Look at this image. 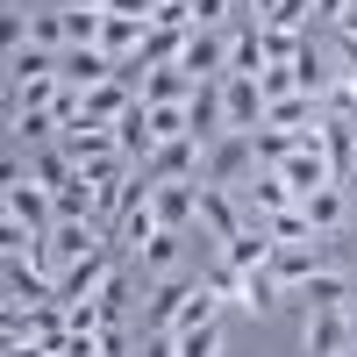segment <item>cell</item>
<instances>
[{"instance_id":"1","label":"cell","mask_w":357,"mask_h":357,"mask_svg":"<svg viewBox=\"0 0 357 357\" xmlns=\"http://www.w3.org/2000/svg\"><path fill=\"white\" fill-rule=\"evenodd\" d=\"M264 165H257V143L250 136H222V143H207V186H229V193H243L250 178H257Z\"/></svg>"},{"instance_id":"2","label":"cell","mask_w":357,"mask_h":357,"mask_svg":"<svg viewBox=\"0 0 357 357\" xmlns=\"http://www.w3.org/2000/svg\"><path fill=\"white\" fill-rule=\"evenodd\" d=\"M200 172H207V143H200V136L158 143L151 165H143V178H151V186H186V178H200Z\"/></svg>"},{"instance_id":"3","label":"cell","mask_w":357,"mask_h":357,"mask_svg":"<svg viewBox=\"0 0 357 357\" xmlns=\"http://www.w3.org/2000/svg\"><path fill=\"white\" fill-rule=\"evenodd\" d=\"M114 272H122V264H114V236H107L100 250H86L79 264H65V272H57V301H93Z\"/></svg>"},{"instance_id":"4","label":"cell","mask_w":357,"mask_h":357,"mask_svg":"<svg viewBox=\"0 0 357 357\" xmlns=\"http://www.w3.org/2000/svg\"><path fill=\"white\" fill-rule=\"evenodd\" d=\"M178 72H193L200 86L207 79H229V29H193L186 50H178Z\"/></svg>"},{"instance_id":"5","label":"cell","mask_w":357,"mask_h":357,"mask_svg":"<svg viewBox=\"0 0 357 357\" xmlns=\"http://www.w3.org/2000/svg\"><path fill=\"white\" fill-rule=\"evenodd\" d=\"M107 243V229H93V222H57L50 236H43V264H50V279L65 272V264H79L86 250H100Z\"/></svg>"},{"instance_id":"6","label":"cell","mask_w":357,"mask_h":357,"mask_svg":"<svg viewBox=\"0 0 357 357\" xmlns=\"http://www.w3.org/2000/svg\"><path fill=\"white\" fill-rule=\"evenodd\" d=\"M151 207H158V222L172 236L200 229V178H186V186H151Z\"/></svg>"},{"instance_id":"7","label":"cell","mask_w":357,"mask_h":357,"mask_svg":"<svg viewBox=\"0 0 357 357\" xmlns=\"http://www.w3.org/2000/svg\"><path fill=\"white\" fill-rule=\"evenodd\" d=\"M200 229L215 236V243H229L236 229H250V222H243V207H236V193H229V186H207V178H200Z\"/></svg>"},{"instance_id":"8","label":"cell","mask_w":357,"mask_h":357,"mask_svg":"<svg viewBox=\"0 0 357 357\" xmlns=\"http://www.w3.org/2000/svg\"><path fill=\"white\" fill-rule=\"evenodd\" d=\"M272 229H264V222H250V229H236L229 236V243H222V264H229V272H257V264H272Z\"/></svg>"},{"instance_id":"9","label":"cell","mask_w":357,"mask_h":357,"mask_svg":"<svg viewBox=\"0 0 357 357\" xmlns=\"http://www.w3.org/2000/svg\"><path fill=\"white\" fill-rule=\"evenodd\" d=\"M57 79H65L72 93H93V86L114 79V57L107 50H65V57H57Z\"/></svg>"},{"instance_id":"10","label":"cell","mask_w":357,"mask_h":357,"mask_svg":"<svg viewBox=\"0 0 357 357\" xmlns=\"http://www.w3.org/2000/svg\"><path fill=\"white\" fill-rule=\"evenodd\" d=\"M143 301H151V314H143V329H151V336H172V321H178V307L193 301V279H158L151 293H143Z\"/></svg>"},{"instance_id":"11","label":"cell","mask_w":357,"mask_h":357,"mask_svg":"<svg viewBox=\"0 0 357 357\" xmlns=\"http://www.w3.org/2000/svg\"><path fill=\"white\" fill-rule=\"evenodd\" d=\"M343 350H357L343 307H314V314H307V357H343Z\"/></svg>"},{"instance_id":"12","label":"cell","mask_w":357,"mask_h":357,"mask_svg":"<svg viewBox=\"0 0 357 357\" xmlns=\"http://www.w3.org/2000/svg\"><path fill=\"white\" fill-rule=\"evenodd\" d=\"M143 107V93H136V86L129 79H107V86H93V93H86V122H122V114H136Z\"/></svg>"},{"instance_id":"13","label":"cell","mask_w":357,"mask_h":357,"mask_svg":"<svg viewBox=\"0 0 357 357\" xmlns=\"http://www.w3.org/2000/svg\"><path fill=\"white\" fill-rule=\"evenodd\" d=\"M193 93H200V79H193V72H178V65L143 72V107H186Z\"/></svg>"},{"instance_id":"14","label":"cell","mask_w":357,"mask_h":357,"mask_svg":"<svg viewBox=\"0 0 357 357\" xmlns=\"http://www.w3.org/2000/svg\"><path fill=\"white\" fill-rule=\"evenodd\" d=\"M272 272L286 279V293H301L314 272H329V264H321V243H279L272 250Z\"/></svg>"},{"instance_id":"15","label":"cell","mask_w":357,"mask_h":357,"mask_svg":"<svg viewBox=\"0 0 357 357\" xmlns=\"http://www.w3.org/2000/svg\"><path fill=\"white\" fill-rule=\"evenodd\" d=\"M22 172H29V186H43L50 200L65 193V186H79V165H72L65 151H29V165H22Z\"/></svg>"},{"instance_id":"16","label":"cell","mask_w":357,"mask_h":357,"mask_svg":"<svg viewBox=\"0 0 357 357\" xmlns=\"http://www.w3.org/2000/svg\"><path fill=\"white\" fill-rule=\"evenodd\" d=\"M114 151H122V143H114L107 122H72L65 129V158L72 165H93V158H114Z\"/></svg>"},{"instance_id":"17","label":"cell","mask_w":357,"mask_h":357,"mask_svg":"<svg viewBox=\"0 0 357 357\" xmlns=\"http://www.w3.org/2000/svg\"><path fill=\"white\" fill-rule=\"evenodd\" d=\"M236 301H243L250 314H272V307L293 301V293H286V279L272 272V264H257V272H243V293H236Z\"/></svg>"},{"instance_id":"18","label":"cell","mask_w":357,"mask_h":357,"mask_svg":"<svg viewBox=\"0 0 357 357\" xmlns=\"http://www.w3.org/2000/svg\"><path fill=\"white\" fill-rule=\"evenodd\" d=\"M43 136H65V129H57V114H50V107H15V122H8V151H36Z\"/></svg>"},{"instance_id":"19","label":"cell","mask_w":357,"mask_h":357,"mask_svg":"<svg viewBox=\"0 0 357 357\" xmlns=\"http://www.w3.org/2000/svg\"><path fill=\"white\" fill-rule=\"evenodd\" d=\"M301 215H307L321 236H336V229H343V215H350V193H343V186H321V193H307V200H301Z\"/></svg>"},{"instance_id":"20","label":"cell","mask_w":357,"mask_h":357,"mask_svg":"<svg viewBox=\"0 0 357 357\" xmlns=\"http://www.w3.org/2000/svg\"><path fill=\"white\" fill-rule=\"evenodd\" d=\"M215 307H222V293H215V286L200 279V286H193V301L178 307V321H172V336H193V329H215Z\"/></svg>"},{"instance_id":"21","label":"cell","mask_w":357,"mask_h":357,"mask_svg":"<svg viewBox=\"0 0 357 357\" xmlns=\"http://www.w3.org/2000/svg\"><path fill=\"white\" fill-rule=\"evenodd\" d=\"M329 79H336V72L321 65V50H314V36H307V43H301V57H293V86L321 100V93H329Z\"/></svg>"},{"instance_id":"22","label":"cell","mask_w":357,"mask_h":357,"mask_svg":"<svg viewBox=\"0 0 357 357\" xmlns=\"http://www.w3.org/2000/svg\"><path fill=\"white\" fill-rule=\"evenodd\" d=\"M293 301H307V314H314V307H343V301H350V286H343V272H314L301 293H293Z\"/></svg>"},{"instance_id":"23","label":"cell","mask_w":357,"mask_h":357,"mask_svg":"<svg viewBox=\"0 0 357 357\" xmlns=\"http://www.w3.org/2000/svg\"><path fill=\"white\" fill-rule=\"evenodd\" d=\"M321 114H329V122H357V72H336V79H329Z\"/></svg>"},{"instance_id":"24","label":"cell","mask_w":357,"mask_h":357,"mask_svg":"<svg viewBox=\"0 0 357 357\" xmlns=\"http://www.w3.org/2000/svg\"><path fill=\"white\" fill-rule=\"evenodd\" d=\"M50 72H57V50H36V43H29V50L8 57V86H22V79H50Z\"/></svg>"},{"instance_id":"25","label":"cell","mask_w":357,"mask_h":357,"mask_svg":"<svg viewBox=\"0 0 357 357\" xmlns=\"http://www.w3.org/2000/svg\"><path fill=\"white\" fill-rule=\"evenodd\" d=\"M264 229H272V243H321V229H314V222L301 215V207H286V215H272Z\"/></svg>"},{"instance_id":"26","label":"cell","mask_w":357,"mask_h":357,"mask_svg":"<svg viewBox=\"0 0 357 357\" xmlns=\"http://www.w3.org/2000/svg\"><path fill=\"white\" fill-rule=\"evenodd\" d=\"M264 29H286V36H307V22H314V0H279L272 15H257Z\"/></svg>"},{"instance_id":"27","label":"cell","mask_w":357,"mask_h":357,"mask_svg":"<svg viewBox=\"0 0 357 357\" xmlns=\"http://www.w3.org/2000/svg\"><path fill=\"white\" fill-rule=\"evenodd\" d=\"M250 143H257V165H264V172H279V165L293 158V136H286V129H250Z\"/></svg>"},{"instance_id":"28","label":"cell","mask_w":357,"mask_h":357,"mask_svg":"<svg viewBox=\"0 0 357 357\" xmlns=\"http://www.w3.org/2000/svg\"><path fill=\"white\" fill-rule=\"evenodd\" d=\"M57 222H93V186H86V178L57 193ZM93 229H100V222H93Z\"/></svg>"},{"instance_id":"29","label":"cell","mask_w":357,"mask_h":357,"mask_svg":"<svg viewBox=\"0 0 357 357\" xmlns=\"http://www.w3.org/2000/svg\"><path fill=\"white\" fill-rule=\"evenodd\" d=\"M172 264H178V236L165 229L158 243H143V272H158V279H172Z\"/></svg>"},{"instance_id":"30","label":"cell","mask_w":357,"mask_h":357,"mask_svg":"<svg viewBox=\"0 0 357 357\" xmlns=\"http://www.w3.org/2000/svg\"><path fill=\"white\" fill-rule=\"evenodd\" d=\"M93 301H100V314H107V329H114V321H122V307H129V272H114L100 293H93Z\"/></svg>"},{"instance_id":"31","label":"cell","mask_w":357,"mask_h":357,"mask_svg":"<svg viewBox=\"0 0 357 357\" xmlns=\"http://www.w3.org/2000/svg\"><path fill=\"white\" fill-rule=\"evenodd\" d=\"M178 357H222V329H193V336H178Z\"/></svg>"},{"instance_id":"32","label":"cell","mask_w":357,"mask_h":357,"mask_svg":"<svg viewBox=\"0 0 357 357\" xmlns=\"http://www.w3.org/2000/svg\"><path fill=\"white\" fill-rule=\"evenodd\" d=\"M193 22H200V29H222V22H229V0H193Z\"/></svg>"},{"instance_id":"33","label":"cell","mask_w":357,"mask_h":357,"mask_svg":"<svg viewBox=\"0 0 357 357\" xmlns=\"http://www.w3.org/2000/svg\"><path fill=\"white\" fill-rule=\"evenodd\" d=\"M136 357H178V336H143Z\"/></svg>"},{"instance_id":"34","label":"cell","mask_w":357,"mask_h":357,"mask_svg":"<svg viewBox=\"0 0 357 357\" xmlns=\"http://www.w3.org/2000/svg\"><path fill=\"white\" fill-rule=\"evenodd\" d=\"M100 357H129V336L122 329H100Z\"/></svg>"},{"instance_id":"35","label":"cell","mask_w":357,"mask_h":357,"mask_svg":"<svg viewBox=\"0 0 357 357\" xmlns=\"http://www.w3.org/2000/svg\"><path fill=\"white\" fill-rule=\"evenodd\" d=\"M336 36H357V0H350V8L336 15Z\"/></svg>"},{"instance_id":"36","label":"cell","mask_w":357,"mask_h":357,"mask_svg":"<svg viewBox=\"0 0 357 357\" xmlns=\"http://www.w3.org/2000/svg\"><path fill=\"white\" fill-rule=\"evenodd\" d=\"M343 8H350V0H314V15H329V22H336Z\"/></svg>"},{"instance_id":"37","label":"cell","mask_w":357,"mask_h":357,"mask_svg":"<svg viewBox=\"0 0 357 357\" xmlns=\"http://www.w3.org/2000/svg\"><path fill=\"white\" fill-rule=\"evenodd\" d=\"M343 72H357V36H343Z\"/></svg>"},{"instance_id":"38","label":"cell","mask_w":357,"mask_h":357,"mask_svg":"<svg viewBox=\"0 0 357 357\" xmlns=\"http://www.w3.org/2000/svg\"><path fill=\"white\" fill-rule=\"evenodd\" d=\"M343 321H350V343H357V293H350V301H343Z\"/></svg>"},{"instance_id":"39","label":"cell","mask_w":357,"mask_h":357,"mask_svg":"<svg viewBox=\"0 0 357 357\" xmlns=\"http://www.w3.org/2000/svg\"><path fill=\"white\" fill-rule=\"evenodd\" d=\"M272 8H279V0H250V15H272Z\"/></svg>"},{"instance_id":"40","label":"cell","mask_w":357,"mask_h":357,"mask_svg":"<svg viewBox=\"0 0 357 357\" xmlns=\"http://www.w3.org/2000/svg\"><path fill=\"white\" fill-rule=\"evenodd\" d=\"M350 186H357V178H350Z\"/></svg>"}]
</instances>
